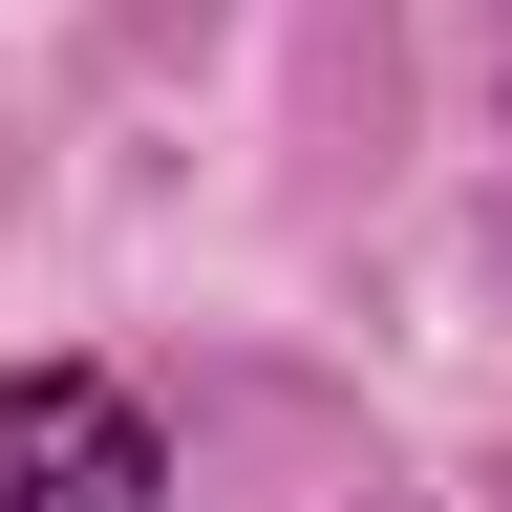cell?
Returning a JSON list of instances; mask_svg holds the SVG:
<instances>
[{
	"label": "cell",
	"instance_id": "obj_1",
	"mask_svg": "<svg viewBox=\"0 0 512 512\" xmlns=\"http://www.w3.org/2000/svg\"><path fill=\"white\" fill-rule=\"evenodd\" d=\"M0 512H171V448L107 363H22L0 384Z\"/></svg>",
	"mask_w": 512,
	"mask_h": 512
}]
</instances>
